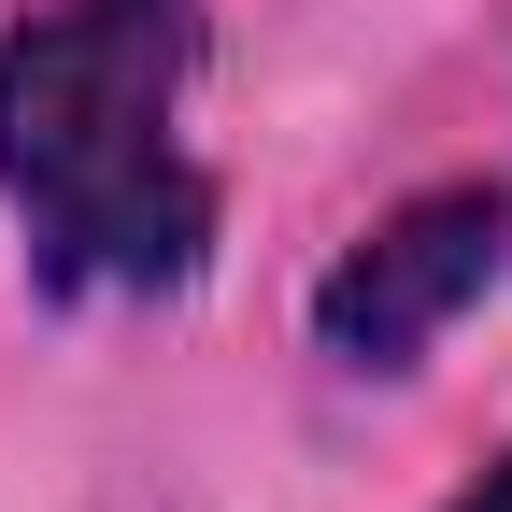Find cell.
Instances as JSON below:
<instances>
[{
    "instance_id": "cell-1",
    "label": "cell",
    "mask_w": 512,
    "mask_h": 512,
    "mask_svg": "<svg viewBox=\"0 0 512 512\" xmlns=\"http://www.w3.org/2000/svg\"><path fill=\"white\" fill-rule=\"evenodd\" d=\"M185 0H57L0 43V185L57 285H185L214 242V171L185 157Z\"/></svg>"
},
{
    "instance_id": "cell-2",
    "label": "cell",
    "mask_w": 512,
    "mask_h": 512,
    "mask_svg": "<svg viewBox=\"0 0 512 512\" xmlns=\"http://www.w3.org/2000/svg\"><path fill=\"white\" fill-rule=\"evenodd\" d=\"M498 256H512V200H498V185H441V200L384 214L342 271L313 285V342L356 356V370H413V356L498 285Z\"/></svg>"
},
{
    "instance_id": "cell-3",
    "label": "cell",
    "mask_w": 512,
    "mask_h": 512,
    "mask_svg": "<svg viewBox=\"0 0 512 512\" xmlns=\"http://www.w3.org/2000/svg\"><path fill=\"white\" fill-rule=\"evenodd\" d=\"M456 512H512V456H498V470H484V484H470Z\"/></svg>"
}]
</instances>
